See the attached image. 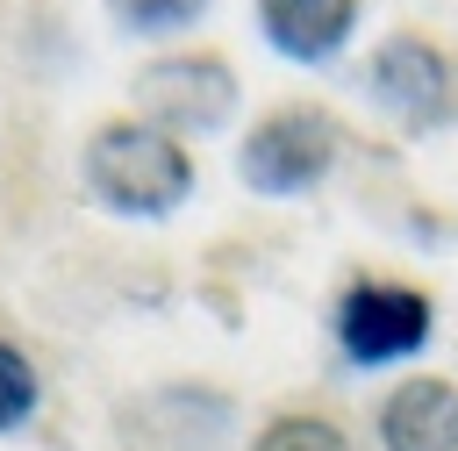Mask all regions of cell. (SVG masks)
<instances>
[{
    "label": "cell",
    "instance_id": "cell-7",
    "mask_svg": "<svg viewBox=\"0 0 458 451\" xmlns=\"http://www.w3.org/2000/svg\"><path fill=\"white\" fill-rule=\"evenodd\" d=\"M250 21L265 36L272 57L315 72V64H336L365 21V0H250Z\"/></svg>",
    "mask_w": 458,
    "mask_h": 451
},
{
    "label": "cell",
    "instance_id": "cell-1",
    "mask_svg": "<svg viewBox=\"0 0 458 451\" xmlns=\"http://www.w3.org/2000/svg\"><path fill=\"white\" fill-rule=\"evenodd\" d=\"M79 186L114 222H172L200 186V157H193V143H179L157 122L122 107L79 136Z\"/></svg>",
    "mask_w": 458,
    "mask_h": 451
},
{
    "label": "cell",
    "instance_id": "cell-9",
    "mask_svg": "<svg viewBox=\"0 0 458 451\" xmlns=\"http://www.w3.org/2000/svg\"><path fill=\"white\" fill-rule=\"evenodd\" d=\"M36 408H43V365H36V351L0 322V437L29 430Z\"/></svg>",
    "mask_w": 458,
    "mask_h": 451
},
{
    "label": "cell",
    "instance_id": "cell-2",
    "mask_svg": "<svg viewBox=\"0 0 458 451\" xmlns=\"http://www.w3.org/2000/svg\"><path fill=\"white\" fill-rule=\"evenodd\" d=\"M351 129L322 93H279L236 129V179L258 200H308L344 165Z\"/></svg>",
    "mask_w": 458,
    "mask_h": 451
},
{
    "label": "cell",
    "instance_id": "cell-5",
    "mask_svg": "<svg viewBox=\"0 0 458 451\" xmlns=\"http://www.w3.org/2000/svg\"><path fill=\"white\" fill-rule=\"evenodd\" d=\"M365 100L401 136L458 129V36H444L429 21H394L365 50Z\"/></svg>",
    "mask_w": 458,
    "mask_h": 451
},
{
    "label": "cell",
    "instance_id": "cell-4",
    "mask_svg": "<svg viewBox=\"0 0 458 451\" xmlns=\"http://www.w3.org/2000/svg\"><path fill=\"white\" fill-rule=\"evenodd\" d=\"M243 107V72L222 43H165L129 72V115L157 122L179 143L222 136Z\"/></svg>",
    "mask_w": 458,
    "mask_h": 451
},
{
    "label": "cell",
    "instance_id": "cell-3",
    "mask_svg": "<svg viewBox=\"0 0 458 451\" xmlns=\"http://www.w3.org/2000/svg\"><path fill=\"white\" fill-rule=\"evenodd\" d=\"M437 336V294L401 279V272H372V265H351L329 294V344L344 365L358 372H386V365H408L422 358Z\"/></svg>",
    "mask_w": 458,
    "mask_h": 451
},
{
    "label": "cell",
    "instance_id": "cell-6",
    "mask_svg": "<svg viewBox=\"0 0 458 451\" xmlns=\"http://www.w3.org/2000/svg\"><path fill=\"white\" fill-rule=\"evenodd\" d=\"M379 451H458V379L451 372H401L372 401Z\"/></svg>",
    "mask_w": 458,
    "mask_h": 451
},
{
    "label": "cell",
    "instance_id": "cell-10",
    "mask_svg": "<svg viewBox=\"0 0 458 451\" xmlns=\"http://www.w3.org/2000/svg\"><path fill=\"white\" fill-rule=\"evenodd\" d=\"M208 7H215V0H100V14H107L122 36L157 43V50H165L172 36H186V29H200Z\"/></svg>",
    "mask_w": 458,
    "mask_h": 451
},
{
    "label": "cell",
    "instance_id": "cell-8",
    "mask_svg": "<svg viewBox=\"0 0 458 451\" xmlns=\"http://www.w3.org/2000/svg\"><path fill=\"white\" fill-rule=\"evenodd\" d=\"M243 451H358V437H351L344 408H329V401L308 394V401H279V408H265V415L250 422Z\"/></svg>",
    "mask_w": 458,
    "mask_h": 451
}]
</instances>
